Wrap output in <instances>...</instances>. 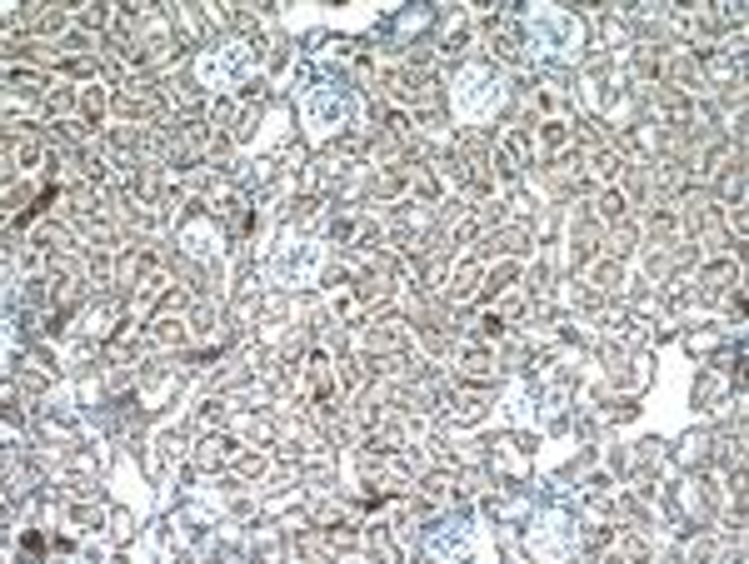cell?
Returning a JSON list of instances; mask_svg holds the SVG:
<instances>
[{"instance_id":"1","label":"cell","mask_w":749,"mask_h":564,"mask_svg":"<svg viewBox=\"0 0 749 564\" xmlns=\"http://www.w3.org/2000/svg\"><path fill=\"white\" fill-rule=\"evenodd\" d=\"M535 35H540L555 55H570V50H575V40H580L575 20H570V15H560V10H540V15H535Z\"/></svg>"},{"instance_id":"5","label":"cell","mask_w":749,"mask_h":564,"mask_svg":"<svg viewBox=\"0 0 749 564\" xmlns=\"http://www.w3.org/2000/svg\"><path fill=\"white\" fill-rule=\"evenodd\" d=\"M345 110H350V105H345L340 95H330V90H320V95L310 100V120H315V125H335V120H345Z\"/></svg>"},{"instance_id":"2","label":"cell","mask_w":749,"mask_h":564,"mask_svg":"<svg viewBox=\"0 0 749 564\" xmlns=\"http://www.w3.org/2000/svg\"><path fill=\"white\" fill-rule=\"evenodd\" d=\"M245 70H250V50H245V45H225V50H215V55L200 60V75L215 80V85H225V80H235V75H245Z\"/></svg>"},{"instance_id":"3","label":"cell","mask_w":749,"mask_h":564,"mask_svg":"<svg viewBox=\"0 0 749 564\" xmlns=\"http://www.w3.org/2000/svg\"><path fill=\"white\" fill-rule=\"evenodd\" d=\"M315 245H285L280 250V260H275V275L285 280V285H305L310 275H315Z\"/></svg>"},{"instance_id":"4","label":"cell","mask_w":749,"mask_h":564,"mask_svg":"<svg viewBox=\"0 0 749 564\" xmlns=\"http://www.w3.org/2000/svg\"><path fill=\"white\" fill-rule=\"evenodd\" d=\"M500 100V90L485 80V75H465V90H460V110H470V115H480V110H490Z\"/></svg>"},{"instance_id":"6","label":"cell","mask_w":749,"mask_h":564,"mask_svg":"<svg viewBox=\"0 0 749 564\" xmlns=\"http://www.w3.org/2000/svg\"><path fill=\"white\" fill-rule=\"evenodd\" d=\"M430 550H435V555H455V550H465V530H445V535H435V540H430Z\"/></svg>"}]
</instances>
